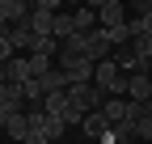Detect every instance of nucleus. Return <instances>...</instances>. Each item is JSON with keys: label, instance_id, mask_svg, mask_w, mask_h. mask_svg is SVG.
Instances as JSON below:
<instances>
[{"label": "nucleus", "instance_id": "f257e3e1", "mask_svg": "<svg viewBox=\"0 0 152 144\" xmlns=\"http://www.w3.org/2000/svg\"><path fill=\"white\" fill-rule=\"evenodd\" d=\"M68 102H72L80 115H97L102 106H106V93H102L97 85H72V89H68Z\"/></svg>", "mask_w": 152, "mask_h": 144}, {"label": "nucleus", "instance_id": "f03ea898", "mask_svg": "<svg viewBox=\"0 0 152 144\" xmlns=\"http://www.w3.org/2000/svg\"><path fill=\"white\" fill-rule=\"evenodd\" d=\"M93 68L97 64H89L85 55H59V72L68 76V89L72 85H93Z\"/></svg>", "mask_w": 152, "mask_h": 144}, {"label": "nucleus", "instance_id": "7ed1b4c3", "mask_svg": "<svg viewBox=\"0 0 152 144\" xmlns=\"http://www.w3.org/2000/svg\"><path fill=\"white\" fill-rule=\"evenodd\" d=\"M97 26L102 30L127 26V4H123V0H97Z\"/></svg>", "mask_w": 152, "mask_h": 144}, {"label": "nucleus", "instance_id": "20e7f679", "mask_svg": "<svg viewBox=\"0 0 152 144\" xmlns=\"http://www.w3.org/2000/svg\"><path fill=\"white\" fill-rule=\"evenodd\" d=\"M85 60L89 64H102V60H114V43L106 30H93L89 34V47H85Z\"/></svg>", "mask_w": 152, "mask_h": 144}, {"label": "nucleus", "instance_id": "39448f33", "mask_svg": "<svg viewBox=\"0 0 152 144\" xmlns=\"http://www.w3.org/2000/svg\"><path fill=\"white\" fill-rule=\"evenodd\" d=\"M127 102H152V72L127 76Z\"/></svg>", "mask_w": 152, "mask_h": 144}, {"label": "nucleus", "instance_id": "423d86ee", "mask_svg": "<svg viewBox=\"0 0 152 144\" xmlns=\"http://www.w3.org/2000/svg\"><path fill=\"white\" fill-rule=\"evenodd\" d=\"M26 81H34L30 76V55H13L4 64V85H26Z\"/></svg>", "mask_w": 152, "mask_h": 144}, {"label": "nucleus", "instance_id": "0eeeda50", "mask_svg": "<svg viewBox=\"0 0 152 144\" xmlns=\"http://www.w3.org/2000/svg\"><path fill=\"white\" fill-rule=\"evenodd\" d=\"M30 13H34V4H26V0H0V17H4L9 26L30 21Z\"/></svg>", "mask_w": 152, "mask_h": 144}, {"label": "nucleus", "instance_id": "6e6552de", "mask_svg": "<svg viewBox=\"0 0 152 144\" xmlns=\"http://www.w3.org/2000/svg\"><path fill=\"white\" fill-rule=\"evenodd\" d=\"M0 110H9V115L26 110V89L21 85H0Z\"/></svg>", "mask_w": 152, "mask_h": 144}, {"label": "nucleus", "instance_id": "1a4fd4ad", "mask_svg": "<svg viewBox=\"0 0 152 144\" xmlns=\"http://www.w3.org/2000/svg\"><path fill=\"white\" fill-rule=\"evenodd\" d=\"M72 21H76V34H93V30H102L97 26V4H80L72 13Z\"/></svg>", "mask_w": 152, "mask_h": 144}, {"label": "nucleus", "instance_id": "9d476101", "mask_svg": "<svg viewBox=\"0 0 152 144\" xmlns=\"http://www.w3.org/2000/svg\"><path fill=\"white\" fill-rule=\"evenodd\" d=\"M114 64L123 68V76H135V72H148V64L135 55L131 47H123V51H114Z\"/></svg>", "mask_w": 152, "mask_h": 144}, {"label": "nucleus", "instance_id": "9b49d317", "mask_svg": "<svg viewBox=\"0 0 152 144\" xmlns=\"http://www.w3.org/2000/svg\"><path fill=\"white\" fill-rule=\"evenodd\" d=\"M80 132H85L89 140H97V144H106V140H110V123H106L102 115H85V123H80Z\"/></svg>", "mask_w": 152, "mask_h": 144}, {"label": "nucleus", "instance_id": "f8f14e48", "mask_svg": "<svg viewBox=\"0 0 152 144\" xmlns=\"http://www.w3.org/2000/svg\"><path fill=\"white\" fill-rule=\"evenodd\" d=\"M9 144H26V136H30V119H26V110H17V115H9Z\"/></svg>", "mask_w": 152, "mask_h": 144}, {"label": "nucleus", "instance_id": "ddd939ff", "mask_svg": "<svg viewBox=\"0 0 152 144\" xmlns=\"http://www.w3.org/2000/svg\"><path fill=\"white\" fill-rule=\"evenodd\" d=\"M59 38H55V34H34V47H30V55H47V60H55L59 55Z\"/></svg>", "mask_w": 152, "mask_h": 144}, {"label": "nucleus", "instance_id": "4468645a", "mask_svg": "<svg viewBox=\"0 0 152 144\" xmlns=\"http://www.w3.org/2000/svg\"><path fill=\"white\" fill-rule=\"evenodd\" d=\"M97 115L110 123V127H114V123H123V119H127V98H106V106H102Z\"/></svg>", "mask_w": 152, "mask_h": 144}, {"label": "nucleus", "instance_id": "2eb2a0df", "mask_svg": "<svg viewBox=\"0 0 152 144\" xmlns=\"http://www.w3.org/2000/svg\"><path fill=\"white\" fill-rule=\"evenodd\" d=\"M9 43H13V51H17V47H26V55H30V47H34V30H30V21L9 26Z\"/></svg>", "mask_w": 152, "mask_h": 144}, {"label": "nucleus", "instance_id": "dca6fc26", "mask_svg": "<svg viewBox=\"0 0 152 144\" xmlns=\"http://www.w3.org/2000/svg\"><path fill=\"white\" fill-rule=\"evenodd\" d=\"M42 110L64 119V110H68V89H64V93H47V98H42Z\"/></svg>", "mask_w": 152, "mask_h": 144}, {"label": "nucleus", "instance_id": "f3484780", "mask_svg": "<svg viewBox=\"0 0 152 144\" xmlns=\"http://www.w3.org/2000/svg\"><path fill=\"white\" fill-rule=\"evenodd\" d=\"M55 68H59V64L47 60V55H30V76H34V81H42L47 72H55Z\"/></svg>", "mask_w": 152, "mask_h": 144}, {"label": "nucleus", "instance_id": "a211bd4d", "mask_svg": "<svg viewBox=\"0 0 152 144\" xmlns=\"http://www.w3.org/2000/svg\"><path fill=\"white\" fill-rule=\"evenodd\" d=\"M131 51H135L144 64H152V34H135V38H131Z\"/></svg>", "mask_w": 152, "mask_h": 144}, {"label": "nucleus", "instance_id": "6ab92c4d", "mask_svg": "<svg viewBox=\"0 0 152 144\" xmlns=\"http://www.w3.org/2000/svg\"><path fill=\"white\" fill-rule=\"evenodd\" d=\"M13 60V43H9V34H0V64H9Z\"/></svg>", "mask_w": 152, "mask_h": 144}, {"label": "nucleus", "instance_id": "aec40b11", "mask_svg": "<svg viewBox=\"0 0 152 144\" xmlns=\"http://www.w3.org/2000/svg\"><path fill=\"white\" fill-rule=\"evenodd\" d=\"M9 127V110H0V132H4Z\"/></svg>", "mask_w": 152, "mask_h": 144}, {"label": "nucleus", "instance_id": "412c9836", "mask_svg": "<svg viewBox=\"0 0 152 144\" xmlns=\"http://www.w3.org/2000/svg\"><path fill=\"white\" fill-rule=\"evenodd\" d=\"M0 34H9V21H4V17H0Z\"/></svg>", "mask_w": 152, "mask_h": 144}, {"label": "nucleus", "instance_id": "4be33fe9", "mask_svg": "<svg viewBox=\"0 0 152 144\" xmlns=\"http://www.w3.org/2000/svg\"><path fill=\"white\" fill-rule=\"evenodd\" d=\"M106 144H114V140H106Z\"/></svg>", "mask_w": 152, "mask_h": 144}]
</instances>
